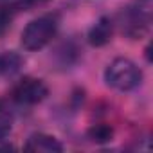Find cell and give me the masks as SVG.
Wrapping results in <instances>:
<instances>
[{
    "mask_svg": "<svg viewBox=\"0 0 153 153\" xmlns=\"http://www.w3.org/2000/svg\"><path fill=\"white\" fill-rule=\"evenodd\" d=\"M59 31V15L58 13H45L33 18L22 31L20 43L25 51L36 52L45 49Z\"/></svg>",
    "mask_w": 153,
    "mask_h": 153,
    "instance_id": "6da1fadb",
    "label": "cell"
},
{
    "mask_svg": "<svg viewBox=\"0 0 153 153\" xmlns=\"http://www.w3.org/2000/svg\"><path fill=\"white\" fill-rule=\"evenodd\" d=\"M105 83L117 92H131L142 83V70L130 58H115L105 68Z\"/></svg>",
    "mask_w": 153,
    "mask_h": 153,
    "instance_id": "7a4b0ae2",
    "label": "cell"
},
{
    "mask_svg": "<svg viewBox=\"0 0 153 153\" xmlns=\"http://www.w3.org/2000/svg\"><path fill=\"white\" fill-rule=\"evenodd\" d=\"M153 15V0H131L119 13V24L123 33L131 40H140L151 24Z\"/></svg>",
    "mask_w": 153,
    "mask_h": 153,
    "instance_id": "3957f363",
    "label": "cell"
},
{
    "mask_svg": "<svg viewBox=\"0 0 153 153\" xmlns=\"http://www.w3.org/2000/svg\"><path fill=\"white\" fill-rule=\"evenodd\" d=\"M49 96V87L45 85L43 79L25 76L22 78L11 90V97L16 105L20 106H34L45 101Z\"/></svg>",
    "mask_w": 153,
    "mask_h": 153,
    "instance_id": "277c9868",
    "label": "cell"
},
{
    "mask_svg": "<svg viewBox=\"0 0 153 153\" xmlns=\"http://www.w3.org/2000/svg\"><path fill=\"white\" fill-rule=\"evenodd\" d=\"M114 29H115V24L110 16H99L88 29L87 42L92 47H105L106 43H110L114 36Z\"/></svg>",
    "mask_w": 153,
    "mask_h": 153,
    "instance_id": "5b68a950",
    "label": "cell"
},
{
    "mask_svg": "<svg viewBox=\"0 0 153 153\" xmlns=\"http://www.w3.org/2000/svg\"><path fill=\"white\" fill-rule=\"evenodd\" d=\"M24 148L29 149V151H42V153H59V151H63V144L59 142V139H56L54 135L43 133V131H36V133L29 135Z\"/></svg>",
    "mask_w": 153,
    "mask_h": 153,
    "instance_id": "8992f818",
    "label": "cell"
},
{
    "mask_svg": "<svg viewBox=\"0 0 153 153\" xmlns=\"http://www.w3.org/2000/svg\"><path fill=\"white\" fill-rule=\"evenodd\" d=\"M24 63H25L24 56L15 52V51L0 52V76H2V78H11V76L20 72Z\"/></svg>",
    "mask_w": 153,
    "mask_h": 153,
    "instance_id": "52a82bcc",
    "label": "cell"
},
{
    "mask_svg": "<svg viewBox=\"0 0 153 153\" xmlns=\"http://www.w3.org/2000/svg\"><path fill=\"white\" fill-rule=\"evenodd\" d=\"M114 126L106 124V123H97V124H92L88 130H87V137L96 142V144H105V142H110L114 139Z\"/></svg>",
    "mask_w": 153,
    "mask_h": 153,
    "instance_id": "ba28073f",
    "label": "cell"
},
{
    "mask_svg": "<svg viewBox=\"0 0 153 153\" xmlns=\"http://www.w3.org/2000/svg\"><path fill=\"white\" fill-rule=\"evenodd\" d=\"M13 121H15V117H13L11 108L4 101H0V142L6 140L11 135V131H13Z\"/></svg>",
    "mask_w": 153,
    "mask_h": 153,
    "instance_id": "9c48e42d",
    "label": "cell"
},
{
    "mask_svg": "<svg viewBox=\"0 0 153 153\" xmlns=\"http://www.w3.org/2000/svg\"><path fill=\"white\" fill-rule=\"evenodd\" d=\"M15 15H16V11L9 4H6V2L0 4V36H4L11 29V24H13Z\"/></svg>",
    "mask_w": 153,
    "mask_h": 153,
    "instance_id": "30bf717a",
    "label": "cell"
},
{
    "mask_svg": "<svg viewBox=\"0 0 153 153\" xmlns=\"http://www.w3.org/2000/svg\"><path fill=\"white\" fill-rule=\"evenodd\" d=\"M4 2L9 4L18 13V11H29V9H33L36 6H43V4L49 2V0H4Z\"/></svg>",
    "mask_w": 153,
    "mask_h": 153,
    "instance_id": "8fae6325",
    "label": "cell"
}]
</instances>
